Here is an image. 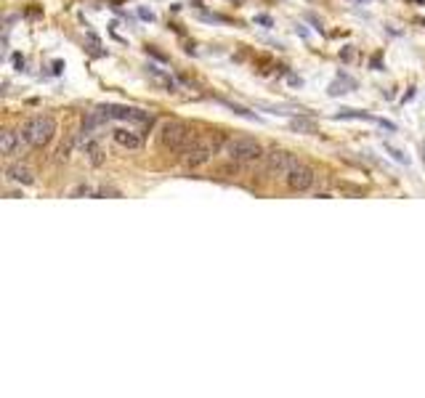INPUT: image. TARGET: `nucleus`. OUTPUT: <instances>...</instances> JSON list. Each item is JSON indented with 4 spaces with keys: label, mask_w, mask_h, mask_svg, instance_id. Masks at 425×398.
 Masks as SVG:
<instances>
[{
    "label": "nucleus",
    "mask_w": 425,
    "mask_h": 398,
    "mask_svg": "<svg viewBox=\"0 0 425 398\" xmlns=\"http://www.w3.org/2000/svg\"><path fill=\"white\" fill-rule=\"evenodd\" d=\"M197 138V133L186 125V122H178V120H170L163 125V131H160V141H163L165 149H170V152H181L184 155L186 149L192 146V141Z\"/></svg>",
    "instance_id": "3"
},
{
    "label": "nucleus",
    "mask_w": 425,
    "mask_h": 398,
    "mask_svg": "<svg viewBox=\"0 0 425 398\" xmlns=\"http://www.w3.org/2000/svg\"><path fill=\"white\" fill-rule=\"evenodd\" d=\"M112 138H115V144L122 146V149H139V146L144 144L141 133L131 131V128H115V131H112Z\"/></svg>",
    "instance_id": "8"
},
{
    "label": "nucleus",
    "mask_w": 425,
    "mask_h": 398,
    "mask_svg": "<svg viewBox=\"0 0 425 398\" xmlns=\"http://www.w3.org/2000/svg\"><path fill=\"white\" fill-rule=\"evenodd\" d=\"M16 149H19V135L13 131H6L3 133V138H0V152L3 155H16Z\"/></svg>",
    "instance_id": "10"
},
{
    "label": "nucleus",
    "mask_w": 425,
    "mask_h": 398,
    "mask_svg": "<svg viewBox=\"0 0 425 398\" xmlns=\"http://www.w3.org/2000/svg\"><path fill=\"white\" fill-rule=\"evenodd\" d=\"M290 128H293V131H298V133H308V135H311V133H316V122L298 117V120L290 122Z\"/></svg>",
    "instance_id": "11"
},
{
    "label": "nucleus",
    "mask_w": 425,
    "mask_h": 398,
    "mask_svg": "<svg viewBox=\"0 0 425 398\" xmlns=\"http://www.w3.org/2000/svg\"><path fill=\"white\" fill-rule=\"evenodd\" d=\"M223 155L229 157L231 162H242V165H248V162H258L263 159V146L255 141V138H229L226 144H223Z\"/></svg>",
    "instance_id": "4"
},
{
    "label": "nucleus",
    "mask_w": 425,
    "mask_h": 398,
    "mask_svg": "<svg viewBox=\"0 0 425 398\" xmlns=\"http://www.w3.org/2000/svg\"><path fill=\"white\" fill-rule=\"evenodd\" d=\"M346 117H351V120H375L367 111H354V109H343L340 114H335V120H346Z\"/></svg>",
    "instance_id": "12"
},
{
    "label": "nucleus",
    "mask_w": 425,
    "mask_h": 398,
    "mask_svg": "<svg viewBox=\"0 0 425 398\" xmlns=\"http://www.w3.org/2000/svg\"><path fill=\"white\" fill-rule=\"evenodd\" d=\"M22 135H24V141H27L30 146L43 149V146H48L51 141H54L56 120H54V117H48V114H37V117H33V120L24 122Z\"/></svg>",
    "instance_id": "2"
},
{
    "label": "nucleus",
    "mask_w": 425,
    "mask_h": 398,
    "mask_svg": "<svg viewBox=\"0 0 425 398\" xmlns=\"http://www.w3.org/2000/svg\"><path fill=\"white\" fill-rule=\"evenodd\" d=\"M6 178H8V181H13V183H22V186H30V183H35V173L27 165H22V162L8 165V170H6Z\"/></svg>",
    "instance_id": "9"
},
{
    "label": "nucleus",
    "mask_w": 425,
    "mask_h": 398,
    "mask_svg": "<svg viewBox=\"0 0 425 398\" xmlns=\"http://www.w3.org/2000/svg\"><path fill=\"white\" fill-rule=\"evenodd\" d=\"M266 159V170L272 173V176H287L290 173V167L298 162L290 152H284V149H272L269 155H263Z\"/></svg>",
    "instance_id": "7"
},
{
    "label": "nucleus",
    "mask_w": 425,
    "mask_h": 398,
    "mask_svg": "<svg viewBox=\"0 0 425 398\" xmlns=\"http://www.w3.org/2000/svg\"><path fill=\"white\" fill-rule=\"evenodd\" d=\"M223 144L226 141H221V135H197L194 141H192V146L184 152V162L189 167L207 165L219 152H223Z\"/></svg>",
    "instance_id": "1"
},
{
    "label": "nucleus",
    "mask_w": 425,
    "mask_h": 398,
    "mask_svg": "<svg viewBox=\"0 0 425 398\" xmlns=\"http://www.w3.org/2000/svg\"><path fill=\"white\" fill-rule=\"evenodd\" d=\"M284 181H287V186L293 188V191H308V188L314 186L316 173L308 165H303V162H295L290 167V173L284 176Z\"/></svg>",
    "instance_id": "6"
},
{
    "label": "nucleus",
    "mask_w": 425,
    "mask_h": 398,
    "mask_svg": "<svg viewBox=\"0 0 425 398\" xmlns=\"http://www.w3.org/2000/svg\"><path fill=\"white\" fill-rule=\"evenodd\" d=\"M96 111L107 122L122 120V122H139V125H152V120H154L149 111L133 109V107H115V104H104V107H98Z\"/></svg>",
    "instance_id": "5"
},
{
    "label": "nucleus",
    "mask_w": 425,
    "mask_h": 398,
    "mask_svg": "<svg viewBox=\"0 0 425 398\" xmlns=\"http://www.w3.org/2000/svg\"><path fill=\"white\" fill-rule=\"evenodd\" d=\"M385 149H388V152H391V155H393V159H396V162H404V165H407V162H409V157H407V155H402V152H399V149H393V146H388V144H385Z\"/></svg>",
    "instance_id": "13"
}]
</instances>
